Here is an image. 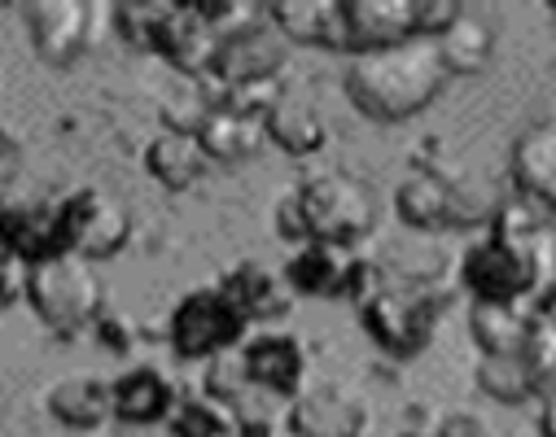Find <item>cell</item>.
Here are the masks:
<instances>
[{
  "mask_svg": "<svg viewBox=\"0 0 556 437\" xmlns=\"http://www.w3.org/2000/svg\"><path fill=\"white\" fill-rule=\"evenodd\" d=\"M0 262H14V254H10V241H5V219H0Z\"/></svg>",
  "mask_w": 556,
  "mask_h": 437,
  "instance_id": "cell-34",
  "label": "cell"
},
{
  "mask_svg": "<svg viewBox=\"0 0 556 437\" xmlns=\"http://www.w3.org/2000/svg\"><path fill=\"white\" fill-rule=\"evenodd\" d=\"M237 355H241V372H245L250 389H263V394H276V398H294L303 389L307 355H303L299 337L258 333V337H245L237 346Z\"/></svg>",
  "mask_w": 556,
  "mask_h": 437,
  "instance_id": "cell-11",
  "label": "cell"
},
{
  "mask_svg": "<svg viewBox=\"0 0 556 437\" xmlns=\"http://www.w3.org/2000/svg\"><path fill=\"white\" fill-rule=\"evenodd\" d=\"M434 437H491V424L469 407H447Z\"/></svg>",
  "mask_w": 556,
  "mask_h": 437,
  "instance_id": "cell-29",
  "label": "cell"
},
{
  "mask_svg": "<svg viewBox=\"0 0 556 437\" xmlns=\"http://www.w3.org/2000/svg\"><path fill=\"white\" fill-rule=\"evenodd\" d=\"M286 280L294 294L307 298H355L368 280V262L351 245L303 241L286 262Z\"/></svg>",
  "mask_w": 556,
  "mask_h": 437,
  "instance_id": "cell-9",
  "label": "cell"
},
{
  "mask_svg": "<svg viewBox=\"0 0 556 437\" xmlns=\"http://www.w3.org/2000/svg\"><path fill=\"white\" fill-rule=\"evenodd\" d=\"M0 219H5V241L14 262L31 267L53 254H66V232H62V202H0Z\"/></svg>",
  "mask_w": 556,
  "mask_h": 437,
  "instance_id": "cell-14",
  "label": "cell"
},
{
  "mask_svg": "<svg viewBox=\"0 0 556 437\" xmlns=\"http://www.w3.org/2000/svg\"><path fill=\"white\" fill-rule=\"evenodd\" d=\"M45 407L71 433H92L114 420L110 415V381H101L92 372H71V376L53 381L45 394Z\"/></svg>",
  "mask_w": 556,
  "mask_h": 437,
  "instance_id": "cell-20",
  "label": "cell"
},
{
  "mask_svg": "<svg viewBox=\"0 0 556 437\" xmlns=\"http://www.w3.org/2000/svg\"><path fill=\"white\" fill-rule=\"evenodd\" d=\"M452 83V70L443 66V53L434 40H407L394 49L359 53L346 66V97L364 118L377 123H403L439 101V92Z\"/></svg>",
  "mask_w": 556,
  "mask_h": 437,
  "instance_id": "cell-1",
  "label": "cell"
},
{
  "mask_svg": "<svg viewBox=\"0 0 556 437\" xmlns=\"http://www.w3.org/2000/svg\"><path fill=\"white\" fill-rule=\"evenodd\" d=\"M434 44H439L443 66H447L452 75H478V70L491 62V53H495V31H491L482 18L460 14Z\"/></svg>",
  "mask_w": 556,
  "mask_h": 437,
  "instance_id": "cell-24",
  "label": "cell"
},
{
  "mask_svg": "<svg viewBox=\"0 0 556 437\" xmlns=\"http://www.w3.org/2000/svg\"><path fill=\"white\" fill-rule=\"evenodd\" d=\"M513 184L526 202L556 210V110L534 118L513 144Z\"/></svg>",
  "mask_w": 556,
  "mask_h": 437,
  "instance_id": "cell-15",
  "label": "cell"
},
{
  "mask_svg": "<svg viewBox=\"0 0 556 437\" xmlns=\"http://www.w3.org/2000/svg\"><path fill=\"white\" fill-rule=\"evenodd\" d=\"M403 437H426V433H403Z\"/></svg>",
  "mask_w": 556,
  "mask_h": 437,
  "instance_id": "cell-36",
  "label": "cell"
},
{
  "mask_svg": "<svg viewBox=\"0 0 556 437\" xmlns=\"http://www.w3.org/2000/svg\"><path fill=\"white\" fill-rule=\"evenodd\" d=\"M27 437H49V433H27Z\"/></svg>",
  "mask_w": 556,
  "mask_h": 437,
  "instance_id": "cell-37",
  "label": "cell"
},
{
  "mask_svg": "<svg viewBox=\"0 0 556 437\" xmlns=\"http://www.w3.org/2000/svg\"><path fill=\"white\" fill-rule=\"evenodd\" d=\"M263 14L286 36V44H316V49L346 53L342 0H276Z\"/></svg>",
  "mask_w": 556,
  "mask_h": 437,
  "instance_id": "cell-16",
  "label": "cell"
},
{
  "mask_svg": "<svg viewBox=\"0 0 556 437\" xmlns=\"http://www.w3.org/2000/svg\"><path fill=\"white\" fill-rule=\"evenodd\" d=\"M146 171H150L163 189L180 193V189H193V184L211 171V158H206V150L198 144V136L159 131V136L146 144Z\"/></svg>",
  "mask_w": 556,
  "mask_h": 437,
  "instance_id": "cell-22",
  "label": "cell"
},
{
  "mask_svg": "<svg viewBox=\"0 0 556 437\" xmlns=\"http://www.w3.org/2000/svg\"><path fill=\"white\" fill-rule=\"evenodd\" d=\"M469 333L482 355H526L539 333V311L530 303H473Z\"/></svg>",
  "mask_w": 556,
  "mask_h": 437,
  "instance_id": "cell-18",
  "label": "cell"
},
{
  "mask_svg": "<svg viewBox=\"0 0 556 437\" xmlns=\"http://www.w3.org/2000/svg\"><path fill=\"white\" fill-rule=\"evenodd\" d=\"M71 437H118V433H110V428H92V433H71Z\"/></svg>",
  "mask_w": 556,
  "mask_h": 437,
  "instance_id": "cell-35",
  "label": "cell"
},
{
  "mask_svg": "<svg viewBox=\"0 0 556 437\" xmlns=\"http://www.w3.org/2000/svg\"><path fill=\"white\" fill-rule=\"evenodd\" d=\"M198 144L206 150L211 167L215 163H241V158L258 154L263 118H245V114H232V110H211L206 123L198 127Z\"/></svg>",
  "mask_w": 556,
  "mask_h": 437,
  "instance_id": "cell-23",
  "label": "cell"
},
{
  "mask_svg": "<svg viewBox=\"0 0 556 437\" xmlns=\"http://www.w3.org/2000/svg\"><path fill=\"white\" fill-rule=\"evenodd\" d=\"M167 14H172V5H163V0H123V5H114V31H118L131 49L159 53Z\"/></svg>",
  "mask_w": 556,
  "mask_h": 437,
  "instance_id": "cell-26",
  "label": "cell"
},
{
  "mask_svg": "<svg viewBox=\"0 0 556 437\" xmlns=\"http://www.w3.org/2000/svg\"><path fill=\"white\" fill-rule=\"evenodd\" d=\"M219 288L228 294V303L241 311L245 324H276V320H286L294 311V288H290L286 271H276L267 262H254V258L237 262L219 280Z\"/></svg>",
  "mask_w": 556,
  "mask_h": 437,
  "instance_id": "cell-13",
  "label": "cell"
},
{
  "mask_svg": "<svg viewBox=\"0 0 556 437\" xmlns=\"http://www.w3.org/2000/svg\"><path fill=\"white\" fill-rule=\"evenodd\" d=\"M176 411V389L167 372L141 363L127 368L118 381H110V415L123 424H159Z\"/></svg>",
  "mask_w": 556,
  "mask_h": 437,
  "instance_id": "cell-17",
  "label": "cell"
},
{
  "mask_svg": "<svg viewBox=\"0 0 556 437\" xmlns=\"http://www.w3.org/2000/svg\"><path fill=\"white\" fill-rule=\"evenodd\" d=\"M263 140H271L276 150H286L294 158H307V154L325 150L329 123H325V114L307 97L281 92V101L263 114Z\"/></svg>",
  "mask_w": 556,
  "mask_h": 437,
  "instance_id": "cell-21",
  "label": "cell"
},
{
  "mask_svg": "<svg viewBox=\"0 0 556 437\" xmlns=\"http://www.w3.org/2000/svg\"><path fill=\"white\" fill-rule=\"evenodd\" d=\"M539 437H556V394L539 398Z\"/></svg>",
  "mask_w": 556,
  "mask_h": 437,
  "instance_id": "cell-32",
  "label": "cell"
},
{
  "mask_svg": "<svg viewBox=\"0 0 556 437\" xmlns=\"http://www.w3.org/2000/svg\"><path fill=\"white\" fill-rule=\"evenodd\" d=\"M346 53H377L416 40V0H342Z\"/></svg>",
  "mask_w": 556,
  "mask_h": 437,
  "instance_id": "cell-12",
  "label": "cell"
},
{
  "mask_svg": "<svg viewBox=\"0 0 556 437\" xmlns=\"http://www.w3.org/2000/svg\"><path fill=\"white\" fill-rule=\"evenodd\" d=\"M172 433L176 437H228L232 433V411L215 398H185L172 411Z\"/></svg>",
  "mask_w": 556,
  "mask_h": 437,
  "instance_id": "cell-27",
  "label": "cell"
},
{
  "mask_svg": "<svg viewBox=\"0 0 556 437\" xmlns=\"http://www.w3.org/2000/svg\"><path fill=\"white\" fill-rule=\"evenodd\" d=\"M23 294L36 320L58 337H75L101 316V280L79 254H53L23 267Z\"/></svg>",
  "mask_w": 556,
  "mask_h": 437,
  "instance_id": "cell-4",
  "label": "cell"
},
{
  "mask_svg": "<svg viewBox=\"0 0 556 437\" xmlns=\"http://www.w3.org/2000/svg\"><path fill=\"white\" fill-rule=\"evenodd\" d=\"M377 228V197L364 180L346 171L312 176L276 202V232L290 245L329 241V245H359Z\"/></svg>",
  "mask_w": 556,
  "mask_h": 437,
  "instance_id": "cell-2",
  "label": "cell"
},
{
  "mask_svg": "<svg viewBox=\"0 0 556 437\" xmlns=\"http://www.w3.org/2000/svg\"><path fill=\"white\" fill-rule=\"evenodd\" d=\"M62 232H66V254H79L84 262H101L131 241V210L123 197L105 189H79L62 197Z\"/></svg>",
  "mask_w": 556,
  "mask_h": 437,
  "instance_id": "cell-6",
  "label": "cell"
},
{
  "mask_svg": "<svg viewBox=\"0 0 556 437\" xmlns=\"http://www.w3.org/2000/svg\"><path fill=\"white\" fill-rule=\"evenodd\" d=\"M359 303V324L364 333L394 359H412L421 355L439 329V311L443 298L430 288V280H394V275H377L368 267V280L355 294Z\"/></svg>",
  "mask_w": 556,
  "mask_h": 437,
  "instance_id": "cell-3",
  "label": "cell"
},
{
  "mask_svg": "<svg viewBox=\"0 0 556 437\" xmlns=\"http://www.w3.org/2000/svg\"><path fill=\"white\" fill-rule=\"evenodd\" d=\"M23 294V271H14V262H0V311Z\"/></svg>",
  "mask_w": 556,
  "mask_h": 437,
  "instance_id": "cell-31",
  "label": "cell"
},
{
  "mask_svg": "<svg viewBox=\"0 0 556 437\" xmlns=\"http://www.w3.org/2000/svg\"><path fill=\"white\" fill-rule=\"evenodd\" d=\"M290 57V44L286 36L267 23V14L241 23L237 31L219 36V49H215V62H211V83H267L281 75Z\"/></svg>",
  "mask_w": 556,
  "mask_h": 437,
  "instance_id": "cell-7",
  "label": "cell"
},
{
  "mask_svg": "<svg viewBox=\"0 0 556 437\" xmlns=\"http://www.w3.org/2000/svg\"><path fill=\"white\" fill-rule=\"evenodd\" d=\"M394 210L407 228L421 232L456 228V180L443 171H412L394 189Z\"/></svg>",
  "mask_w": 556,
  "mask_h": 437,
  "instance_id": "cell-19",
  "label": "cell"
},
{
  "mask_svg": "<svg viewBox=\"0 0 556 437\" xmlns=\"http://www.w3.org/2000/svg\"><path fill=\"white\" fill-rule=\"evenodd\" d=\"M250 437H299L286 420H271V424H250Z\"/></svg>",
  "mask_w": 556,
  "mask_h": 437,
  "instance_id": "cell-33",
  "label": "cell"
},
{
  "mask_svg": "<svg viewBox=\"0 0 556 437\" xmlns=\"http://www.w3.org/2000/svg\"><path fill=\"white\" fill-rule=\"evenodd\" d=\"M286 424L299 437H368V402L346 381H312L290 398Z\"/></svg>",
  "mask_w": 556,
  "mask_h": 437,
  "instance_id": "cell-8",
  "label": "cell"
},
{
  "mask_svg": "<svg viewBox=\"0 0 556 437\" xmlns=\"http://www.w3.org/2000/svg\"><path fill=\"white\" fill-rule=\"evenodd\" d=\"M245 320L241 311L228 303V294L219 284H206V288H193L185 294L172 311V324H167V337H172V350L180 359H215L232 346L245 342Z\"/></svg>",
  "mask_w": 556,
  "mask_h": 437,
  "instance_id": "cell-5",
  "label": "cell"
},
{
  "mask_svg": "<svg viewBox=\"0 0 556 437\" xmlns=\"http://www.w3.org/2000/svg\"><path fill=\"white\" fill-rule=\"evenodd\" d=\"M530 359V376H534V398H552L556 394V329L539 320V333L526 350Z\"/></svg>",
  "mask_w": 556,
  "mask_h": 437,
  "instance_id": "cell-28",
  "label": "cell"
},
{
  "mask_svg": "<svg viewBox=\"0 0 556 437\" xmlns=\"http://www.w3.org/2000/svg\"><path fill=\"white\" fill-rule=\"evenodd\" d=\"M18 176H23V144L5 123H0V193H5Z\"/></svg>",
  "mask_w": 556,
  "mask_h": 437,
  "instance_id": "cell-30",
  "label": "cell"
},
{
  "mask_svg": "<svg viewBox=\"0 0 556 437\" xmlns=\"http://www.w3.org/2000/svg\"><path fill=\"white\" fill-rule=\"evenodd\" d=\"M473 381L486 398L495 402H526L534 398V376H530V359L526 355H482L478 368H473Z\"/></svg>",
  "mask_w": 556,
  "mask_h": 437,
  "instance_id": "cell-25",
  "label": "cell"
},
{
  "mask_svg": "<svg viewBox=\"0 0 556 437\" xmlns=\"http://www.w3.org/2000/svg\"><path fill=\"white\" fill-rule=\"evenodd\" d=\"M92 18L97 14L84 0H31V5H23V23L40 62L58 70L84 57V49L92 44Z\"/></svg>",
  "mask_w": 556,
  "mask_h": 437,
  "instance_id": "cell-10",
  "label": "cell"
}]
</instances>
